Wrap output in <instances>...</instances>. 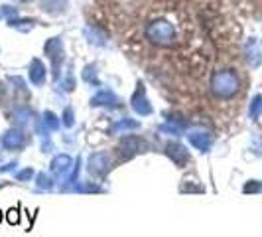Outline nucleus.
I'll list each match as a JSON object with an SVG mask.
<instances>
[{"label":"nucleus","instance_id":"obj_15","mask_svg":"<svg viewBox=\"0 0 262 237\" xmlns=\"http://www.w3.org/2000/svg\"><path fill=\"white\" fill-rule=\"evenodd\" d=\"M32 174H34V170H32V168H26V170L20 172L16 178H18V180H26V178H32Z\"/></svg>","mask_w":262,"mask_h":237},{"label":"nucleus","instance_id":"obj_9","mask_svg":"<svg viewBox=\"0 0 262 237\" xmlns=\"http://www.w3.org/2000/svg\"><path fill=\"white\" fill-rule=\"evenodd\" d=\"M69 164H71V158H69V156H65V154H63V156H57V158L51 162L53 170H61V172H63V170H67V168H69Z\"/></svg>","mask_w":262,"mask_h":237},{"label":"nucleus","instance_id":"obj_2","mask_svg":"<svg viewBox=\"0 0 262 237\" xmlns=\"http://www.w3.org/2000/svg\"><path fill=\"white\" fill-rule=\"evenodd\" d=\"M146 34H148V38H150L154 44H158V46H172L174 40H175V30H174V26H172L170 22H166V20H156V22H152V24L148 26Z\"/></svg>","mask_w":262,"mask_h":237},{"label":"nucleus","instance_id":"obj_1","mask_svg":"<svg viewBox=\"0 0 262 237\" xmlns=\"http://www.w3.org/2000/svg\"><path fill=\"white\" fill-rule=\"evenodd\" d=\"M239 75L233 71V69H223V71H217L211 79V89L217 97L221 99H229L233 97L237 91H239Z\"/></svg>","mask_w":262,"mask_h":237},{"label":"nucleus","instance_id":"obj_7","mask_svg":"<svg viewBox=\"0 0 262 237\" xmlns=\"http://www.w3.org/2000/svg\"><path fill=\"white\" fill-rule=\"evenodd\" d=\"M44 75H45V71H44V67H42V63L36 59L34 63H32V71H30V77H32V81L36 83V85H40L42 83V79H44Z\"/></svg>","mask_w":262,"mask_h":237},{"label":"nucleus","instance_id":"obj_4","mask_svg":"<svg viewBox=\"0 0 262 237\" xmlns=\"http://www.w3.org/2000/svg\"><path fill=\"white\" fill-rule=\"evenodd\" d=\"M189 142H191L197 150L207 152V150L211 148L213 139H211V135H207V133H191V135H189Z\"/></svg>","mask_w":262,"mask_h":237},{"label":"nucleus","instance_id":"obj_8","mask_svg":"<svg viewBox=\"0 0 262 237\" xmlns=\"http://www.w3.org/2000/svg\"><path fill=\"white\" fill-rule=\"evenodd\" d=\"M134 111L136 113H140V115H148L150 111H152V107L146 103V99L142 97V99H138V95L134 97Z\"/></svg>","mask_w":262,"mask_h":237},{"label":"nucleus","instance_id":"obj_5","mask_svg":"<svg viewBox=\"0 0 262 237\" xmlns=\"http://www.w3.org/2000/svg\"><path fill=\"white\" fill-rule=\"evenodd\" d=\"M107 166H109V156L103 154V152H97V154H93V156L89 158V170H91L93 174L105 172Z\"/></svg>","mask_w":262,"mask_h":237},{"label":"nucleus","instance_id":"obj_14","mask_svg":"<svg viewBox=\"0 0 262 237\" xmlns=\"http://www.w3.org/2000/svg\"><path fill=\"white\" fill-rule=\"evenodd\" d=\"M63 123H65L67 127H71V125H73V115H71V109H67V111H65V115H63Z\"/></svg>","mask_w":262,"mask_h":237},{"label":"nucleus","instance_id":"obj_6","mask_svg":"<svg viewBox=\"0 0 262 237\" xmlns=\"http://www.w3.org/2000/svg\"><path fill=\"white\" fill-rule=\"evenodd\" d=\"M168 154H170V158L175 162V164H183L185 160H187V150L181 146V144H168Z\"/></svg>","mask_w":262,"mask_h":237},{"label":"nucleus","instance_id":"obj_17","mask_svg":"<svg viewBox=\"0 0 262 237\" xmlns=\"http://www.w3.org/2000/svg\"><path fill=\"white\" fill-rule=\"evenodd\" d=\"M0 220H2V216H0Z\"/></svg>","mask_w":262,"mask_h":237},{"label":"nucleus","instance_id":"obj_13","mask_svg":"<svg viewBox=\"0 0 262 237\" xmlns=\"http://www.w3.org/2000/svg\"><path fill=\"white\" fill-rule=\"evenodd\" d=\"M38 180H40V186H42V188H51V180H49L45 174H40Z\"/></svg>","mask_w":262,"mask_h":237},{"label":"nucleus","instance_id":"obj_16","mask_svg":"<svg viewBox=\"0 0 262 237\" xmlns=\"http://www.w3.org/2000/svg\"><path fill=\"white\" fill-rule=\"evenodd\" d=\"M255 190H261V184H249L245 188V192H255Z\"/></svg>","mask_w":262,"mask_h":237},{"label":"nucleus","instance_id":"obj_10","mask_svg":"<svg viewBox=\"0 0 262 237\" xmlns=\"http://www.w3.org/2000/svg\"><path fill=\"white\" fill-rule=\"evenodd\" d=\"M262 111V97L261 95H257L255 99H253V105H251V117H259Z\"/></svg>","mask_w":262,"mask_h":237},{"label":"nucleus","instance_id":"obj_12","mask_svg":"<svg viewBox=\"0 0 262 237\" xmlns=\"http://www.w3.org/2000/svg\"><path fill=\"white\" fill-rule=\"evenodd\" d=\"M8 222H10L12 226L20 222V216H18V210H10V212H8Z\"/></svg>","mask_w":262,"mask_h":237},{"label":"nucleus","instance_id":"obj_3","mask_svg":"<svg viewBox=\"0 0 262 237\" xmlns=\"http://www.w3.org/2000/svg\"><path fill=\"white\" fill-rule=\"evenodd\" d=\"M0 142H2L6 148L14 150V148H22L24 142H26V139H24V135H22L20 131H10V133H6V135L2 137Z\"/></svg>","mask_w":262,"mask_h":237},{"label":"nucleus","instance_id":"obj_11","mask_svg":"<svg viewBox=\"0 0 262 237\" xmlns=\"http://www.w3.org/2000/svg\"><path fill=\"white\" fill-rule=\"evenodd\" d=\"M45 121H47V125H49L51 129H57V127H59V123H57V119H55L53 113H45Z\"/></svg>","mask_w":262,"mask_h":237}]
</instances>
